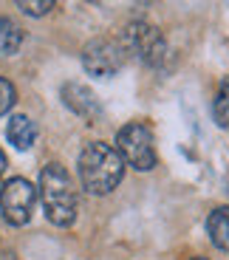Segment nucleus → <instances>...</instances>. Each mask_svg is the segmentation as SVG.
I'll return each mask as SVG.
<instances>
[{"instance_id":"f257e3e1","label":"nucleus","mask_w":229,"mask_h":260,"mask_svg":"<svg viewBox=\"0 0 229 260\" xmlns=\"http://www.w3.org/2000/svg\"><path fill=\"white\" fill-rule=\"evenodd\" d=\"M40 201L46 209V218L54 226H71L77 221L79 195L74 187V178L59 161H51L40 173Z\"/></svg>"},{"instance_id":"f03ea898","label":"nucleus","mask_w":229,"mask_h":260,"mask_svg":"<svg viewBox=\"0 0 229 260\" xmlns=\"http://www.w3.org/2000/svg\"><path fill=\"white\" fill-rule=\"evenodd\" d=\"M79 181L82 189H88L91 195H108L119 187L124 176V161L116 153V147L105 142H88L79 153Z\"/></svg>"},{"instance_id":"7ed1b4c3","label":"nucleus","mask_w":229,"mask_h":260,"mask_svg":"<svg viewBox=\"0 0 229 260\" xmlns=\"http://www.w3.org/2000/svg\"><path fill=\"white\" fill-rule=\"evenodd\" d=\"M119 43H122L124 54L136 57L139 62L150 65V68H161L170 57V48H167V40L161 37V31L150 23H144V20L127 23Z\"/></svg>"},{"instance_id":"20e7f679","label":"nucleus","mask_w":229,"mask_h":260,"mask_svg":"<svg viewBox=\"0 0 229 260\" xmlns=\"http://www.w3.org/2000/svg\"><path fill=\"white\" fill-rule=\"evenodd\" d=\"M116 153L122 156L124 164H130L139 173L156 167V139L153 130L142 122H127L122 130L116 133Z\"/></svg>"},{"instance_id":"39448f33","label":"nucleus","mask_w":229,"mask_h":260,"mask_svg":"<svg viewBox=\"0 0 229 260\" xmlns=\"http://www.w3.org/2000/svg\"><path fill=\"white\" fill-rule=\"evenodd\" d=\"M37 187L28 178H9L0 187V212L12 226H23L31 221L34 207H37Z\"/></svg>"},{"instance_id":"423d86ee","label":"nucleus","mask_w":229,"mask_h":260,"mask_svg":"<svg viewBox=\"0 0 229 260\" xmlns=\"http://www.w3.org/2000/svg\"><path fill=\"white\" fill-rule=\"evenodd\" d=\"M124 59H127V54H124L122 43L111 37H96L82 48V68L91 77H113L122 71Z\"/></svg>"},{"instance_id":"0eeeda50","label":"nucleus","mask_w":229,"mask_h":260,"mask_svg":"<svg viewBox=\"0 0 229 260\" xmlns=\"http://www.w3.org/2000/svg\"><path fill=\"white\" fill-rule=\"evenodd\" d=\"M62 102H66L68 111H74L77 116L88 119V122H96L102 108H99V99L91 88H85L82 82H66L62 85Z\"/></svg>"},{"instance_id":"6e6552de","label":"nucleus","mask_w":229,"mask_h":260,"mask_svg":"<svg viewBox=\"0 0 229 260\" xmlns=\"http://www.w3.org/2000/svg\"><path fill=\"white\" fill-rule=\"evenodd\" d=\"M6 136H9V142H12L17 150H28V147L34 144V139H37V124H34L28 116L17 113V116L9 119Z\"/></svg>"},{"instance_id":"1a4fd4ad","label":"nucleus","mask_w":229,"mask_h":260,"mask_svg":"<svg viewBox=\"0 0 229 260\" xmlns=\"http://www.w3.org/2000/svg\"><path fill=\"white\" fill-rule=\"evenodd\" d=\"M207 235L218 249L229 252V207H215L207 218Z\"/></svg>"},{"instance_id":"9d476101","label":"nucleus","mask_w":229,"mask_h":260,"mask_svg":"<svg viewBox=\"0 0 229 260\" xmlns=\"http://www.w3.org/2000/svg\"><path fill=\"white\" fill-rule=\"evenodd\" d=\"M23 46V28L12 17H0V57H12Z\"/></svg>"},{"instance_id":"9b49d317","label":"nucleus","mask_w":229,"mask_h":260,"mask_svg":"<svg viewBox=\"0 0 229 260\" xmlns=\"http://www.w3.org/2000/svg\"><path fill=\"white\" fill-rule=\"evenodd\" d=\"M212 113H215L218 127H229V77L221 79L215 93V102H212Z\"/></svg>"},{"instance_id":"f8f14e48","label":"nucleus","mask_w":229,"mask_h":260,"mask_svg":"<svg viewBox=\"0 0 229 260\" xmlns=\"http://www.w3.org/2000/svg\"><path fill=\"white\" fill-rule=\"evenodd\" d=\"M17 9H23L31 17H43L54 9V0H17Z\"/></svg>"},{"instance_id":"ddd939ff","label":"nucleus","mask_w":229,"mask_h":260,"mask_svg":"<svg viewBox=\"0 0 229 260\" xmlns=\"http://www.w3.org/2000/svg\"><path fill=\"white\" fill-rule=\"evenodd\" d=\"M14 99H17V91H14V85L9 82L6 77H0V116H6L12 111Z\"/></svg>"},{"instance_id":"4468645a","label":"nucleus","mask_w":229,"mask_h":260,"mask_svg":"<svg viewBox=\"0 0 229 260\" xmlns=\"http://www.w3.org/2000/svg\"><path fill=\"white\" fill-rule=\"evenodd\" d=\"M3 173H6V153L0 150V178H3Z\"/></svg>"},{"instance_id":"2eb2a0df","label":"nucleus","mask_w":229,"mask_h":260,"mask_svg":"<svg viewBox=\"0 0 229 260\" xmlns=\"http://www.w3.org/2000/svg\"><path fill=\"white\" fill-rule=\"evenodd\" d=\"M192 260H207V257H192Z\"/></svg>"}]
</instances>
